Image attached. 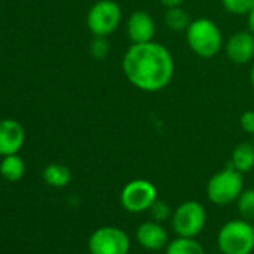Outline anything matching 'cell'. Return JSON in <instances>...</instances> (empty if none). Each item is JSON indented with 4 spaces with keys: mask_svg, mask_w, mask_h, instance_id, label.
<instances>
[{
    "mask_svg": "<svg viewBox=\"0 0 254 254\" xmlns=\"http://www.w3.org/2000/svg\"><path fill=\"white\" fill-rule=\"evenodd\" d=\"M121 67L127 81L145 93L165 90L175 73L172 53L156 41L132 44L123 57Z\"/></svg>",
    "mask_w": 254,
    "mask_h": 254,
    "instance_id": "cell-1",
    "label": "cell"
},
{
    "mask_svg": "<svg viewBox=\"0 0 254 254\" xmlns=\"http://www.w3.org/2000/svg\"><path fill=\"white\" fill-rule=\"evenodd\" d=\"M186 41L191 53L200 59H212L224 47L221 29L209 18L191 20L186 30Z\"/></svg>",
    "mask_w": 254,
    "mask_h": 254,
    "instance_id": "cell-2",
    "label": "cell"
},
{
    "mask_svg": "<svg viewBox=\"0 0 254 254\" xmlns=\"http://www.w3.org/2000/svg\"><path fill=\"white\" fill-rule=\"evenodd\" d=\"M244 191V178L230 163L221 171L215 172L206 186L208 199L220 206L236 202Z\"/></svg>",
    "mask_w": 254,
    "mask_h": 254,
    "instance_id": "cell-3",
    "label": "cell"
},
{
    "mask_svg": "<svg viewBox=\"0 0 254 254\" xmlns=\"http://www.w3.org/2000/svg\"><path fill=\"white\" fill-rule=\"evenodd\" d=\"M223 254H251L254 250V226L247 220H230L218 232Z\"/></svg>",
    "mask_w": 254,
    "mask_h": 254,
    "instance_id": "cell-4",
    "label": "cell"
},
{
    "mask_svg": "<svg viewBox=\"0 0 254 254\" xmlns=\"http://www.w3.org/2000/svg\"><path fill=\"white\" fill-rule=\"evenodd\" d=\"M123 11L115 0H97L87 14V27L93 36H109L121 24Z\"/></svg>",
    "mask_w": 254,
    "mask_h": 254,
    "instance_id": "cell-5",
    "label": "cell"
},
{
    "mask_svg": "<svg viewBox=\"0 0 254 254\" xmlns=\"http://www.w3.org/2000/svg\"><path fill=\"white\" fill-rule=\"evenodd\" d=\"M129 250V235L114 226L99 227L90 235L88 239L90 254H127Z\"/></svg>",
    "mask_w": 254,
    "mask_h": 254,
    "instance_id": "cell-6",
    "label": "cell"
},
{
    "mask_svg": "<svg viewBox=\"0 0 254 254\" xmlns=\"http://www.w3.org/2000/svg\"><path fill=\"white\" fill-rule=\"evenodd\" d=\"M206 223V211L202 203L196 200H187L181 203L174 215L172 226L178 236L184 238H196L205 227Z\"/></svg>",
    "mask_w": 254,
    "mask_h": 254,
    "instance_id": "cell-7",
    "label": "cell"
},
{
    "mask_svg": "<svg viewBox=\"0 0 254 254\" xmlns=\"http://www.w3.org/2000/svg\"><path fill=\"white\" fill-rule=\"evenodd\" d=\"M157 199V189L148 180H133L127 183L120 193L123 208L136 214L150 209Z\"/></svg>",
    "mask_w": 254,
    "mask_h": 254,
    "instance_id": "cell-8",
    "label": "cell"
},
{
    "mask_svg": "<svg viewBox=\"0 0 254 254\" xmlns=\"http://www.w3.org/2000/svg\"><path fill=\"white\" fill-rule=\"evenodd\" d=\"M156 21L150 12L138 9L133 11L126 21V35L132 44H144L154 41Z\"/></svg>",
    "mask_w": 254,
    "mask_h": 254,
    "instance_id": "cell-9",
    "label": "cell"
},
{
    "mask_svg": "<svg viewBox=\"0 0 254 254\" xmlns=\"http://www.w3.org/2000/svg\"><path fill=\"white\" fill-rule=\"evenodd\" d=\"M224 53L235 64H247L254 59V35L250 30H239L224 42Z\"/></svg>",
    "mask_w": 254,
    "mask_h": 254,
    "instance_id": "cell-10",
    "label": "cell"
},
{
    "mask_svg": "<svg viewBox=\"0 0 254 254\" xmlns=\"http://www.w3.org/2000/svg\"><path fill=\"white\" fill-rule=\"evenodd\" d=\"M26 141L24 127L12 118L0 120V156L17 154Z\"/></svg>",
    "mask_w": 254,
    "mask_h": 254,
    "instance_id": "cell-11",
    "label": "cell"
},
{
    "mask_svg": "<svg viewBox=\"0 0 254 254\" xmlns=\"http://www.w3.org/2000/svg\"><path fill=\"white\" fill-rule=\"evenodd\" d=\"M138 242L147 250H160L168 247V232L159 221H145L136 230Z\"/></svg>",
    "mask_w": 254,
    "mask_h": 254,
    "instance_id": "cell-12",
    "label": "cell"
},
{
    "mask_svg": "<svg viewBox=\"0 0 254 254\" xmlns=\"http://www.w3.org/2000/svg\"><path fill=\"white\" fill-rule=\"evenodd\" d=\"M230 165L241 174L250 172L254 168V144L253 142L238 144L232 151Z\"/></svg>",
    "mask_w": 254,
    "mask_h": 254,
    "instance_id": "cell-13",
    "label": "cell"
},
{
    "mask_svg": "<svg viewBox=\"0 0 254 254\" xmlns=\"http://www.w3.org/2000/svg\"><path fill=\"white\" fill-rule=\"evenodd\" d=\"M26 174V163L18 154L3 156L0 162V175L11 183L20 181Z\"/></svg>",
    "mask_w": 254,
    "mask_h": 254,
    "instance_id": "cell-14",
    "label": "cell"
},
{
    "mask_svg": "<svg viewBox=\"0 0 254 254\" xmlns=\"http://www.w3.org/2000/svg\"><path fill=\"white\" fill-rule=\"evenodd\" d=\"M42 175H44L45 183L51 187H56V189L66 187L72 180L70 169L62 163H50L48 166H45Z\"/></svg>",
    "mask_w": 254,
    "mask_h": 254,
    "instance_id": "cell-15",
    "label": "cell"
},
{
    "mask_svg": "<svg viewBox=\"0 0 254 254\" xmlns=\"http://www.w3.org/2000/svg\"><path fill=\"white\" fill-rule=\"evenodd\" d=\"M165 26L172 30V32H184L189 29L191 18L189 15V12L180 5V6H172V8H166L165 12Z\"/></svg>",
    "mask_w": 254,
    "mask_h": 254,
    "instance_id": "cell-16",
    "label": "cell"
},
{
    "mask_svg": "<svg viewBox=\"0 0 254 254\" xmlns=\"http://www.w3.org/2000/svg\"><path fill=\"white\" fill-rule=\"evenodd\" d=\"M166 254H205V250L194 238L180 236L168 245Z\"/></svg>",
    "mask_w": 254,
    "mask_h": 254,
    "instance_id": "cell-17",
    "label": "cell"
},
{
    "mask_svg": "<svg viewBox=\"0 0 254 254\" xmlns=\"http://www.w3.org/2000/svg\"><path fill=\"white\" fill-rule=\"evenodd\" d=\"M221 5L226 12L241 17L248 15L254 8V0H221Z\"/></svg>",
    "mask_w": 254,
    "mask_h": 254,
    "instance_id": "cell-18",
    "label": "cell"
},
{
    "mask_svg": "<svg viewBox=\"0 0 254 254\" xmlns=\"http://www.w3.org/2000/svg\"><path fill=\"white\" fill-rule=\"evenodd\" d=\"M238 209L245 220H254V189H247L236 200Z\"/></svg>",
    "mask_w": 254,
    "mask_h": 254,
    "instance_id": "cell-19",
    "label": "cell"
},
{
    "mask_svg": "<svg viewBox=\"0 0 254 254\" xmlns=\"http://www.w3.org/2000/svg\"><path fill=\"white\" fill-rule=\"evenodd\" d=\"M90 53L96 60H103L111 53V44L106 36H94L90 42Z\"/></svg>",
    "mask_w": 254,
    "mask_h": 254,
    "instance_id": "cell-20",
    "label": "cell"
},
{
    "mask_svg": "<svg viewBox=\"0 0 254 254\" xmlns=\"http://www.w3.org/2000/svg\"><path fill=\"white\" fill-rule=\"evenodd\" d=\"M150 212H151L153 218H154L156 221L160 223V221H165V220L169 218V215H171V208H169V205H168L165 200L157 199V200L151 205Z\"/></svg>",
    "mask_w": 254,
    "mask_h": 254,
    "instance_id": "cell-21",
    "label": "cell"
},
{
    "mask_svg": "<svg viewBox=\"0 0 254 254\" xmlns=\"http://www.w3.org/2000/svg\"><path fill=\"white\" fill-rule=\"evenodd\" d=\"M239 126H241V129L254 136V111L253 109H248V111H244L241 114V118H239Z\"/></svg>",
    "mask_w": 254,
    "mask_h": 254,
    "instance_id": "cell-22",
    "label": "cell"
},
{
    "mask_svg": "<svg viewBox=\"0 0 254 254\" xmlns=\"http://www.w3.org/2000/svg\"><path fill=\"white\" fill-rule=\"evenodd\" d=\"M159 2H160L165 8H172V6H180V5H183L184 0H159Z\"/></svg>",
    "mask_w": 254,
    "mask_h": 254,
    "instance_id": "cell-23",
    "label": "cell"
},
{
    "mask_svg": "<svg viewBox=\"0 0 254 254\" xmlns=\"http://www.w3.org/2000/svg\"><path fill=\"white\" fill-rule=\"evenodd\" d=\"M247 24H248V30L254 35V8H253L251 12L247 15Z\"/></svg>",
    "mask_w": 254,
    "mask_h": 254,
    "instance_id": "cell-24",
    "label": "cell"
},
{
    "mask_svg": "<svg viewBox=\"0 0 254 254\" xmlns=\"http://www.w3.org/2000/svg\"><path fill=\"white\" fill-rule=\"evenodd\" d=\"M250 81H251V85H253V88H254V64H253L251 72H250Z\"/></svg>",
    "mask_w": 254,
    "mask_h": 254,
    "instance_id": "cell-25",
    "label": "cell"
},
{
    "mask_svg": "<svg viewBox=\"0 0 254 254\" xmlns=\"http://www.w3.org/2000/svg\"><path fill=\"white\" fill-rule=\"evenodd\" d=\"M253 144H254V136H253Z\"/></svg>",
    "mask_w": 254,
    "mask_h": 254,
    "instance_id": "cell-26",
    "label": "cell"
},
{
    "mask_svg": "<svg viewBox=\"0 0 254 254\" xmlns=\"http://www.w3.org/2000/svg\"><path fill=\"white\" fill-rule=\"evenodd\" d=\"M253 226H254V223H253Z\"/></svg>",
    "mask_w": 254,
    "mask_h": 254,
    "instance_id": "cell-27",
    "label": "cell"
}]
</instances>
